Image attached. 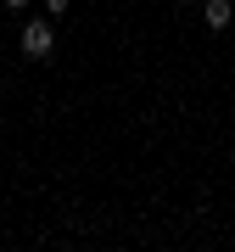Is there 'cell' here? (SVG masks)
Listing matches in <instances>:
<instances>
[{
  "label": "cell",
  "instance_id": "6da1fadb",
  "mask_svg": "<svg viewBox=\"0 0 235 252\" xmlns=\"http://www.w3.org/2000/svg\"><path fill=\"white\" fill-rule=\"evenodd\" d=\"M17 45H23L28 62H45V56L56 51V28H51L45 17H28V23H23V34H17Z\"/></svg>",
  "mask_w": 235,
  "mask_h": 252
},
{
  "label": "cell",
  "instance_id": "7a4b0ae2",
  "mask_svg": "<svg viewBox=\"0 0 235 252\" xmlns=\"http://www.w3.org/2000/svg\"><path fill=\"white\" fill-rule=\"evenodd\" d=\"M202 17H207L213 34H224V28L235 23V6H230V0H207V6H202Z\"/></svg>",
  "mask_w": 235,
  "mask_h": 252
},
{
  "label": "cell",
  "instance_id": "3957f363",
  "mask_svg": "<svg viewBox=\"0 0 235 252\" xmlns=\"http://www.w3.org/2000/svg\"><path fill=\"white\" fill-rule=\"evenodd\" d=\"M45 11H51V17H67V11H73V0H45Z\"/></svg>",
  "mask_w": 235,
  "mask_h": 252
},
{
  "label": "cell",
  "instance_id": "277c9868",
  "mask_svg": "<svg viewBox=\"0 0 235 252\" xmlns=\"http://www.w3.org/2000/svg\"><path fill=\"white\" fill-rule=\"evenodd\" d=\"M0 6H6V11H23V6H28V0H0Z\"/></svg>",
  "mask_w": 235,
  "mask_h": 252
},
{
  "label": "cell",
  "instance_id": "5b68a950",
  "mask_svg": "<svg viewBox=\"0 0 235 252\" xmlns=\"http://www.w3.org/2000/svg\"><path fill=\"white\" fill-rule=\"evenodd\" d=\"M179 6H190V0H179Z\"/></svg>",
  "mask_w": 235,
  "mask_h": 252
}]
</instances>
